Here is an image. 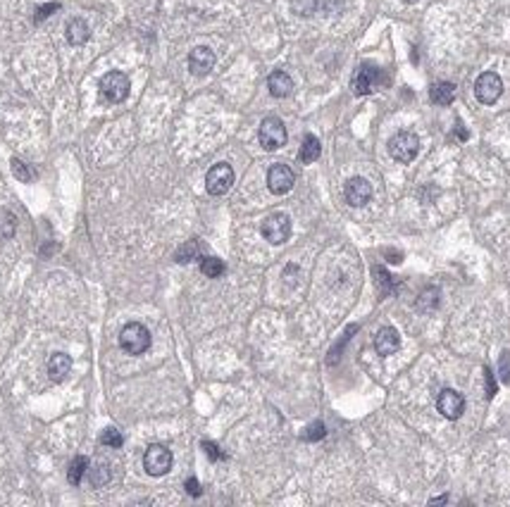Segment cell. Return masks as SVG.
Segmentation results:
<instances>
[{"label":"cell","instance_id":"obj_4","mask_svg":"<svg viewBox=\"0 0 510 507\" xmlns=\"http://www.w3.org/2000/svg\"><path fill=\"white\" fill-rule=\"evenodd\" d=\"M257 138H260V145L265 150H277L286 143V127H284V122L279 117H267L260 124Z\"/></svg>","mask_w":510,"mask_h":507},{"label":"cell","instance_id":"obj_29","mask_svg":"<svg viewBox=\"0 0 510 507\" xmlns=\"http://www.w3.org/2000/svg\"><path fill=\"white\" fill-rule=\"evenodd\" d=\"M60 10V3H48V5H41L39 10H36V21H43L46 17H51L53 12H57Z\"/></svg>","mask_w":510,"mask_h":507},{"label":"cell","instance_id":"obj_22","mask_svg":"<svg viewBox=\"0 0 510 507\" xmlns=\"http://www.w3.org/2000/svg\"><path fill=\"white\" fill-rule=\"evenodd\" d=\"M201 272L210 279H217L224 274V262L217 257H201Z\"/></svg>","mask_w":510,"mask_h":507},{"label":"cell","instance_id":"obj_30","mask_svg":"<svg viewBox=\"0 0 510 507\" xmlns=\"http://www.w3.org/2000/svg\"><path fill=\"white\" fill-rule=\"evenodd\" d=\"M201 445H203V450H206V455L210 457V460H215V462H217V460H222V457H224V452L219 450V448L215 445L212 441H203Z\"/></svg>","mask_w":510,"mask_h":507},{"label":"cell","instance_id":"obj_19","mask_svg":"<svg viewBox=\"0 0 510 507\" xmlns=\"http://www.w3.org/2000/svg\"><path fill=\"white\" fill-rule=\"evenodd\" d=\"M320 153H322V145H320V141H318V136L308 133V136L303 138V145H300V153H298L300 163H303V165L315 163V160L320 158Z\"/></svg>","mask_w":510,"mask_h":507},{"label":"cell","instance_id":"obj_10","mask_svg":"<svg viewBox=\"0 0 510 507\" xmlns=\"http://www.w3.org/2000/svg\"><path fill=\"white\" fill-rule=\"evenodd\" d=\"M379 84H382V69H377L374 64H363L356 72V77H353V91H356V95L372 93Z\"/></svg>","mask_w":510,"mask_h":507},{"label":"cell","instance_id":"obj_15","mask_svg":"<svg viewBox=\"0 0 510 507\" xmlns=\"http://www.w3.org/2000/svg\"><path fill=\"white\" fill-rule=\"evenodd\" d=\"M267 89H270V93L275 95V98H286L293 91V82L286 72L277 69V72H272L270 79H267Z\"/></svg>","mask_w":510,"mask_h":507},{"label":"cell","instance_id":"obj_17","mask_svg":"<svg viewBox=\"0 0 510 507\" xmlns=\"http://www.w3.org/2000/svg\"><path fill=\"white\" fill-rule=\"evenodd\" d=\"M453 98H455V86L450 82H439V84L432 86V91H429V100H432L434 105H439V107L450 105Z\"/></svg>","mask_w":510,"mask_h":507},{"label":"cell","instance_id":"obj_24","mask_svg":"<svg viewBox=\"0 0 510 507\" xmlns=\"http://www.w3.org/2000/svg\"><path fill=\"white\" fill-rule=\"evenodd\" d=\"M198 255H201V246H198V241H189V243H184L179 250H176V262L186 264V262L196 260Z\"/></svg>","mask_w":510,"mask_h":507},{"label":"cell","instance_id":"obj_27","mask_svg":"<svg viewBox=\"0 0 510 507\" xmlns=\"http://www.w3.org/2000/svg\"><path fill=\"white\" fill-rule=\"evenodd\" d=\"M110 481V469L107 465H100L98 469H91V483H93L95 488L103 486V483Z\"/></svg>","mask_w":510,"mask_h":507},{"label":"cell","instance_id":"obj_33","mask_svg":"<svg viewBox=\"0 0 510 507\" xmlns=\"http://www.w3.org/2000/svg\"><path fill=\"white\" fill-rule=\"evenodd\" d=\"M444 503H448V495H439V498L429 500V505H444Z\"/></svg>","mask_w":510,"mask_h":507},{"label":"cell","instance_id":"obj_7","mask_svg":"<svg viewBox=\"0 0 510 507\" xmlns=\"http://www.w3.org/2000/svg\"><path fill=\"white\" fill-rule=\"evenodd\" d=\"M232 183H234V169L227 163L210 167V172L206 176V188L210 196H224L232 188Z\"/></svg>","mask_w":510,"mask_h":507},{"label":"cell","instance_id":"obj_9","mask_svg":"<svg viewBox=\"0 0 510 507\" xmlns=\"http://www.w3.org/2000/svg\"><path fill=\"white\" fill-rule=\"evenodd\" d=\"M296 183V174H293L291 167L286 165H272L267 172V188H270L275 196H284L289 193Z\"/></svg>","mask_w":510,"mask_h":507},{"label":"cell","instance_id":"obj_12","mask_svg":"<svg viewBox=\"0 0 510 507\" xmlns=\"http://www.w3.org/2000/svg\"><path fill=\"white\" fill-rule=\"evenodd\" d=\"M437 407L446 419H458L460 414L465 412V398L460 396L458 391H453V388H444V391L439 393Z\"/></svg>","mask_w":510,"mask_h":507},{"label":"cell","instance_id":"obj_14","mask_svg":"<svg viewBox=\"0 0 510 507\" xmlns=\"http://www.w3.org/2000/svg\"><path fill=\"white\" fill-rule=\"evenodd\" d=\"M401 348V336L394 326H382L374 336V350H377L382 358H389L396 350Z\"/></svg>","mask_w":510,"mask_h":507},{"label":"cell","instance_id":"obj_21","mask_svg":"<svg viewBox=\"0 0 510 507\" xmlns=\"http://www.w3.org/2000/svg\"><path fill=\"white\" fill-rule=\"evenodd\" d=\"M15 231H17V217L8 210H0V241L12 239Z\"/></svg>","mask_w":510,"mask_h":507},{"label":"cell","instance_id":"obj_2","mask_svg":"<svg viewBox=\"0 0 510 507\" xmlns=\"http://www.w3.org/2000/svg\"><path fill=\"white\" fill-rule=\"evenodd\" d=\"M389 153H391V158L399 160V163H403V165L412 163V160L417 158V153H420V138L412 131H399L396 136H391Z\"/></svg>","mask_w":510,"mask_h":507},{"label":"cell","instance_id":"obj_25","mask_svg":"<svg viewBox=\"0 0 510 507\" xmlns=\"http://www.w3.org/2000/svg\"><path fill=\"white\" fill-rule=\"evenodd\" d=\"M100 443L107 445V448H122V443H125V439H122V431L115 429V426H107L103 434H100Z\"/></svg>","mask_w":510,"mask_h":507},{"label":"cell","instance_id":"obj_5","mask_svg":"<svg viewBox=\"0 0 510 507\" xmlns=\"http://www.w3.org/2000/svg\"><path fill=\"white\" fill-rule=\"evenodd\" d=\"M129 89H131L129 77H127V74H122V72H107L105 77L100 79V93H103V98L107 102L127 100Z\"/></svg>","mask_w":510,"mask_h":507},{"label":"cell","instance_id":"obj_3","mask_svg":"<svg viewBox=\"0 0 510 507\" xmlns=\"http://www.w3.org/2000/svg\"><path fill=\"white\" fill-rule=\"evenodd\" d=\"M260 234L265 236V241H267V243H272V246L286 243L289 236H291V219H289V214H284V212L270 214V217L262 222Z\"/></svg>","mask_w":510,"mask_h":507},{"label":"cell","instance_id":"obj_32","mask_svg":"<svg viewBox=\"0 0 510 507\" xmlns=\"http://www.w3.org/2000/svg\"><path fill=\"white\" fill-rule=\"evenodd\" d=\"M484 374H486V396L493 398V393H496V384H493V374H491L489 369H486Z\"/></svg>","mask_w":510,"mask_h":507},{"label":"cell","instance_id":"obj_23","mask_svg":"<svg viewBox=\"0 0 510 507\" xmlns=\"http://www.w3.org/2000/svg\"><path fill=\"white\" fill-rule=\"evenodd\" d=\"M372 277H374V284H377V288H379V295H382V298H386V295H389V291H391V286H394V282H391V277H389V272H386L384 267H374L372 269Z\"/></svg>","mask_w":510,"mask_h":507},{"label":"cell","instance_id":"obj_13","mask_svg":"<svg viewBox=\"0 0 510 507\" xmlns=\"http://www.w3.org/2000/svg\"><path fill=\"white\" fill-rule=\"evenodd\" d=\"M212 67H215V53L210 50V48H206V46L193 48L191 55H189L191 74H196V77H206Z\"/></svg>","mask_w":510,"mask_h":507},{"label":"cell","instance_id":"obj_6","mask_svg":"<svg viewBox=\"0 0 510 507\" xmlns=\"http://www.w3.org/2000/svg\"><path fill=\"white\" fill-rule=\"evenodd\" d=\"M143 467L150 477H165L172 469V452L165 445L153 443L143 455Z\"/></svg>","mask_w":510,"mask_h":507},{"label":"cell","instance_id":"obj_16","mask_svg":"<svg viewBox=\"0 0 510 507\" xmlns=\"http://www.w3.org/2000/svg\"><path fill=\"white\" fill-rule=\"evenodd\" d=\"M69 369H72V360H69V355L55 353L51 360H48V374H51V379L57 381V384L67 379Z\"/></svg>","mask_w":510,"mask_h":507},{"label":"cell","instance_id":"obj_18","mask_svg":"<svg viewBox=\"0 0 510 507\" xmlns=\"http://www.w3.org/2000/svg\"><path fill=\"white\" fill-rule=\"evenodd\" d=\"M89 36H91V29L84 19H72L67 24V41L72 43V46H84V43L89 41Z\"/></svg>","mask_w":510,"mask_h":507},{"label":"cell","instance_id":"obj_34","mask_svg":"<svg viewBox=\"0 0 510 507\" xmlns=\"http://www.w3.org/2000/svg\"><path fill=\"white\" fill-rule=\"evenodd\" d=\"M403 3H408V5H412V3H417V0H403Z\"/></svg>","mask_w":510,"mask_h":507},{"label":"cell","instance_id":"obj_1","mask_svg":"<svg viewBox=\"0 0 510 507\" xmlns=\"http://www.w3.org/2000/svg\"><path fill=\"white\" fill-rule=\"evenodd\" d=\"M120 345L129 355H143L150 348V331L141 322H129L120 331Z\"/></svg>","mask_w":510,"mask_h":507},{"label":"cell","instance_id":"obj_31","mask_svg":"<svg viewBox=\"0 0 510 507\" xmlns=\"http://www.w3.org/2000/svg\"><path fill=\"white\" fill-rule=\"evenodd\" d=\"M186 493L189 495H193V498H198V495L203 493V488H201V483H198V479H189V481H186Z\"/></svg>","mask_w":510,"mask_h":507},{"label":"cell","instance_id":"obj_26","mask_svg":"<svg viewBox=\"0 0 510 507\" xmlns=\"http://www.w3.org/2000/svg\"><path fill=\"white\" fill-rule=\"evenodd\" d=\"M325 436H327V426L322 422H313L308 429H305L303 441H310V443H313V441H322Z\"/></svg>","mask_w":510,"mask_h":507},{"label":"cell","instance_id":"obj_11","mask_svg":"<svg viewBox=\"0 0 510 507\" xmlns=\"http://www.w3.org/2000/svg\"><path fill=\"white\" fill-rule=\"evenodd\" d=\"M343 196H346L348 205L363 208V205H367L370 198H372V186H370V181L363 179V176H353V179H348L346 188H343Z\"/></svg>","mask_w":510,"mask_h":507},{"label":"cell","instance_id":"obj_28","mask_svg":"<svg viewBox=\"0 0 510 507\" xmlns=\"http://www.w3.org/2000/svg\"><path fill=\"white\" fill-rule=\"evenodd\" d=\"M12 174L17 176L19 181H24V183L34 179V174H31V172H29V167H26V165L21 163V160H17V158L12 160Z\"/></svg>","mask_w":510,"mask_h":507},{"label":"cell","instance_id":"obj_8","mask_svg":"<svg viewBox=\"0 0 510 507\" xmlns=\"http://www.w3.org/2000/svg\"><path fill=\"white\" fill-rule=\"evenodd\" d=\"M503 93V82L496 72H484L480 74V79L475 82V95L484 105H493Z\"/></svg>","mask_w":510,"mask_h":507},{"label":"cell","instance_id":"obj_20","mask_svg":"<svg viewBox=\"0 0 510 507\" xmlns=\"http://www.w3.org/2000/svg\"><path fill=\"white\" fill-rule=\"evenodd\" d=\"M86 469H89V460H86L84 455H77L72 462H69V469H67V481L72 483V486H79V481L84 479Z\"/></svg>","mask_w":510,"mask_h":507}]
</instances>
